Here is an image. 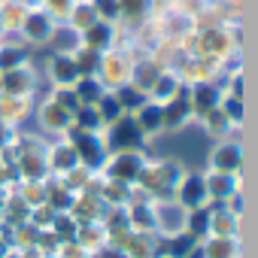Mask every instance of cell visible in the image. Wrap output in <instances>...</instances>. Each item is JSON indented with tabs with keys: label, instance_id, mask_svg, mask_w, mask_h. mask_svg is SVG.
I'll list each match as a JSON object with an SVG mask.
<instances>
[{
	"label": "cell",
	"instance_id": "cell-4",
	"mask_svg": "<svg viewBox=\"0 0 258 258\" xmlns=\"http://www.w3.org/2000/svg\"><path fill=\"white\" fill-rule=\"evenodd\" d=\"M201 100H204V103H213V94H210V91L204 88V91H201Z\"/></svg>",
	"mask_w": 258,
	"mask_h": 258
},
{
	"label": "cell",
	"instance_id": "cell-1",
	"mask_svg": "<svg viewBox=\"0 0 258 258\" xmlns=\"http://www.w3.org/2000/svg\"><path fill=\"white\" fill-rule=\"evenodd\" d=\"M198 195H201V182H188L185 198H188V201H198Z\"/></svg>",
	"mask_w": 258,
	"mask_h": 258
},
{
	"label": "cell",
	"instance_id": "cell-2",
	"mask_svg": "<svg viewBox=\"0 0 258 258\" xmlns=\"http://www.w3.org/2000/svg\"><path fill=\"white\" fill-rule=\"evenodd\" d=\"M118 173H121V176L134 173V161H121V164H118Z\"/></svg>",
	"mask_w": 258,
	"mask_h": 258
},
{
	"label": "cell",
	"instance_id": "cell-3",
	"mask_svg": "<svg viewBox=\"0 0 258 258\" xmlns=\"http://www.w3.org/2000/svg\"><path fill=\"white\" fill-rule=\"evenodd\" d=\"M58 70H61V76H73V70H70V64H61Z\"/></svg>",
	"mask_w": 258,
	"mask_h": 258
},
{
	"label": "cell",
	"instance_id": "cell-5",
	"mask_svg": "<svg viewBox=\"0 0 258 258\" xmlns=\"http://www.w3.org/2000/svg\"><path fill=\"white\" fill-rule=\"evenodd\" d=\"M158 121V112H146V124H155Z\"/></svg>",
	"mask_w": 258,
	"mask_h": 258
}]
</instances>
